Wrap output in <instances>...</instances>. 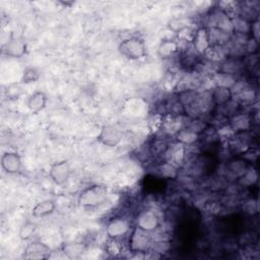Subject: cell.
<instances>
[{"label": "cell", "mask_w": 260, "mask_h": 260, "mask_svg": "<svg viewBox=\"0 0 260 260\" xmlns=\"http://www.w3.org/2000/svg\"><path fill=\"white\" fill-rule=\"evenodd\" d=\"M178 100L183 106L185 115L190 119H202L212 112L215 107L212 103L210 90L192 89L183 90L178 94Z\"/></svg>", "instance_id": "cell-1"}, {"label": "cell", "mask_w": 260, "mask_h": 260, "mask_svg": "<svg viewBox=\"0 0 260 260\" xmlns=\"http://www.w3.org/2000/svg\"><path fill=\"white\" fill-rule=\"evenodd\" d=\"M108 197L106 187L101 185H92L84 190L78 196V204L82 208H94L104 204Z\"/></svg>", "instance_id": "cell-2"}, {"label": "cell", "mask_w": 260, "mask_h": 260, "mask_svg": "<svg viewBox=\"0 0 260 260\" xmlns=\"http://www.w3.org/2000/svg\"><path fill=\"white\" fill-rule=\"evenodd\" d=\"M152 242L150 232H147L137 225L130 231L128 245L131 252L145 254L147 251H149Z\"/></svg>", "instance_id": "cell-3"}, {"label": "cell", "mask_w": 260, "mask_h": 260, "mask_svg": "<svg viewBox=\"0 0 260 260\" xmlns=\"http://www.w3.org/2000/svg\"><path fill=\"white\" fill-rule=\"evenodd\" d=\"M204 27H214L221 29L230 35H233V24H232V18L222 11L218 6L211 8L204 17Z\"/></svg>", "instance_id": "cell-4"}, {"label": "cell", "mask_w": 260, "mask_h": 260, "mask_svg": "<svg viewBox=\"0 0 260 260\" xmlns=\"http://www.w3.org/2000/svg\"><path fill=\"white\" fill-rule=\"evenodd\" d=\"M119 53L128 60H139L145 57L146 47L144 42L139 38H128L122 41L118 47Z\"/></svg>", "instance_id": "cell-5"}, {"label": "cell", "mask_w": 260, "mask_h": 260, "mask_svg": "<svg viewBox=\"0 0 260 260\" xmlns=\"http://www.w3.org/2000/svg\"><path fill=\"white\" fill-rule=\"evenodd\" d=\"M122 137L123 133L117 126L108 124L101 128L96 139L106 146L115 147L122 141Z\"/></svg>", "instance_id": "cell-6"}, {"label": "cell", "mask_w": 260, "mask_h": 260, "mask_svg": "<svg viewBox=\"0 0 260 260\" xmlns=\"http://www.w3.org/2000/svg\"><path fill=\"white\" fill-rule=\"evenodd\" d=\"M130 221L125 217L112 218L106 225V234L109 238L119 239L130 232Z\"/></svg>", "instance_id": "cell-7"}, {"label": "cell", "mask_w": 260, "mask_h": 260, "mask_svg": "<svg viewBox=\"0 0 260 260\" xmlns=\"http://www.w3.org/2000/svg\"><path fill=\"white\" fill-rule=\"evenodd\" d=\"M228 123L236 133L250 131L253 127V114L250 112H238L228 119Z\"/></svg>", "instance_id": "cell-8"}, {"label": "cell", "mask_w": 260, "mask_h": 260, "mask_svg": "<svg viewBox=\"0 0 260 260\" xmlns=\"http://www.w3.org/2000/svg\"><path fill=\"white\" fill-rule=\"evenodd\" d=\"M250 164H248L241 156L234 157L230 159L224 169V177L226 180H231L233 182H237V180L245 173V171L249 168Z\"/></svg>", "instance_id": "cell-9"}, {"label": "cell", "mask_w": 260, "mask_h": 260, "mask_svg": "<svg viewBox=\"0 0 260 260\" xmlns=\"http://www.w3.org/2000/svg\"><path fill=\"white\" fill-rule=\"evenodd\" d=\"M71 174V169L68 160H60L51 166L49 176L56 185H64Z\"/></svg>", "instance_id": "cell-10"}, {"label": "cell", "mask_w": 260, "mask_h": 260, "mask_svg": "<svg viewBox=\"0 0 260 260\" xmlns=\"http://www.w3.org/2000/svg\"><path fill=\"white\" fill-rule=\"evenodd\" d=\"M160 223L159 216L153 209L142 210L136 217V225L150 233L153 232Z\"/></svg>", "instance_id": "cell-11"}, {"label": "cell", "mask_w": 260, "mask_h": 260, "mask_svg": "<svg viewBox=\"0 0 260 260\" xmlns=\"http://www.w3.org/2000/svg\"><path fill=\"white\" fill-rule=\"evenodd\" d=\"M51 249L43 242L35 241L29 243L24 249V258L28 260H41L50 257Z\"/></svg>", "instance_id": "cell-12"}, {"label": "cell", "mask_w": 260, "mask_h": 260, "mask_svg": "<svg viewBox=\"0 0 260 260\" xmlns=\"http://www.w3.org/2000/svg\"><path fill=\"white\" fill-rule=\"evenodd\" d=\"M0 164L3 171H5V173L10 175L19 173L22 168V161H21L20 155L16 152H11V151L5 152L2 154Z\"/></svg>", "instance_id": "cell-13"}, {"label": "cell", "mask_w": 260, "mask_h": 260, "mask_svg": "<svg viewBox=\"0 0 260 260\" xmlns=\"http://www.w3.org/2000/svg\"><path fill=\"white\" fill-rule=\"evenodd\" d=\"M244 71L243 58L226 57L217 64V72L231 74L234 76L239 75Z\"/></svg>", "instance_id": "cell-14"}, {"label": "cell", "mask_w": 260, "mask_h": 260, "mask_svg": "<svg viewBox=\"0 0 260 260\" xmlns=\"http://www.w3.org/2000/svg\"><path fill=\"white\" fill-rule=\"evenodd\" d=\"M191 45L199 55L203 56V54L206 52V50L210 47L208 30L206 27L200 26L195 30Z\"/></svg>", "instance_id": "cell-15"}, {"label": "cell", "mask_w": 260, "mask_h": 260, "mask_svg": "<svg viewBox=\"0 0 260 260\" xmlns=\"http://www.w3.org/2000/svg\"><path fill=\"white\" fill-rule=\"evenodd\" d=\"M153 171L154 175L159 179H177L179 177V168L168 160L156 165Z\"/></svg>", "instance_id": "cell-16"}, {"label": "cell", "mask_w": 260, "mask_h": 260, "mask_svg": "<svg viewBox=\"0 0 260 260\" xmlns=\"http://www.w3.org/2000/svg\"><path fill=\"white\" fill-rule=\"evenodd\" d=\"M4 50L8 56H11L14 58H20L25 54L26 45L22 39L11 37L6 43Z\"/></svg>", "instance_id": "cell-17"}, {"label": "cell", "mask_w": 260, "mask_h": 260, "mask_svg": "<svg viewBox=\"0 0 260 260\" xmlns=\"http://www.w3.org/2000/svg\"><path fill=\"white\" fill-rule=\"evenodd\" d=\"M180 51V43L175 40H164L157 48V55L160 59L167 60L174 57Z\"/></svg>", "instance_id": "cell-18"}, {"label": "cell", "mask_w": 260, "mask_h": 260, "mask_svg": "<svg viewBox=\"0 0 260 260\" xmlns=\"http://www.w3.org/2000/svg\"><path fill=\"white\" fill-rule=\"evenodd\" d=\"M47 105V95L43 91H36L29 95L26 102V106L28 110L34 113H40L45 109Z\"/></svg>", "instance_id": "cell-19"}, {"label": "cell", "mask_w": 260, "mask_h": 260, "mask_svg": "<svg viewBox=\"0 0 260 260\" xmlns=\"http://www.w3.org/2000/svg\"><path fill=\"white\" fill-rule=\"evenodd\" d=\"M175 140L176 142H179L185 146L193 145L197 143V141L200 138V135L189 129L188 127H184L181 130H179L175 135Z\"/></svg>", "instance_id": "cell-20"}, {"label": "cell", "mask_w": 260, "mask_h": 260, "mask_svg": "<svg viewBox=\"0 0 260 260\" xmlns=\"http://www.w3.org/2000/svg\"><path fill=\"white\" fill-rule=\"evenodd\" d=\"M212 103L215 107H219L228 103L233 99L232 92L230 88L226 87H220V86H214L210 90Z\"/></svg>", "instance_id": "cell-21"}, {"label": "cell", "mask_w": 260, "mask_h": 260, "mask_svg": "<svg viewBox=\"0 0 260 260\" xmlns=\"http://www.w3.org/2000/svg\"><path fill=\"white\" fill-rule=\"evenodd\" d=\"M207 30H208V38H209L210 46H220V47H222V46H225L231 40L232 35L225 32L221 29L214 28V27H209V28H207Z\"/></svg>", "instance_id": "cell-22"}, {"label": "cell", "mask_w": 260, "mask_h": 260, "mask_svg": "<svg viewBox=\"0 0 260 260\" xmlns=\"http://www.w3.org/2000/svg\"><path fill=\"white\" fill-rule=\"evenodd\" d=\"M56 208V204L52 199H46L39 202L31 210V214L34 217H44L50 215L54 212Z\"/></svg>", "instance_id": "cell-23"}, {"label": "cell", "mask_w": 260, "mask_h": 260, "mask_svg": "<svg viewBox=\"0 0 260 260\" xmlns=\"http://www.w3.org/2000/svg\"><path fill=\"white\" fill-rule=\"evenodd\" d=\"M210 80L212 81L214 86H220V87H226L232 88L233 85L238 80L237 76L222 73V72H215L213 75L210 76Z\"/></svg>", "instance_id": "cell-24"}, {"label": "cell", "mask_w": 260, "mask_h": 260, "mask_svg": "<svg viewBox=\"0 0 260 260\" xmlns=\"http://www.w3.org/2000/svg\"><path fill=\"white\" fill-rule=\"evenodd\" d=\"M86 251V246L78 242L65 243L62 246V253L69 259L79 257Z\"/></svg>", "instance_id": "cell-25"}, {"label": "cell", "mask_w": 260, "mask_h": 260, "mask_svg": "<svg viewBox=\"0 0 260 260\" xmlns=\"http://www.w3.org/2000/svg\"><path fill=\"white\" fill-rule=\"evenodd\" d=\"M203 58H205L208 61L214 62V63H219L221 62L223 59H225L228 57L226 55V51L224 46L220 47V46H210L206 52L203 54L202 56Z\"/></svg>", "instance_id": "cell-26"}, {"label": "cell", "mask_w": 260, "mask_h": 260, "mask_svg": "<svg viewBox=\"0 0 260 260\" xmlns=\"http://www.w3.org/2000/svg\"><path fill=\"white\" fill-rule=\"evenodd\" d=\"M258 181V172L256 168H254L252 165L249 166V168L245 171V173L237 180V183L241 187H252L254 186Z\"/></svg>", "instance_id": "cell-27"}, {"label": "cell", "mask_w": 260, "mask_h": 260, "mask_svg": "<svg viewBox=\"0 0 260 260\" xmlns=\"http://www.w3.org/2000/svg\"><path fill=\"white\" fill-rule=\"evenodd\" d=\"M232 24H233V34H244L250 35V26L251 22L242 18L241 16L237 15L232 17Z\"/></svg>", "instance_id": "cell-28"}, {"label": "cell", "mask_w": 260, "mask_h": 260, "mask_svg": "<svg viewBox=\"0 0 260 260\" xmlns=\"http://www.w3.org/2000/svg\"><path fill=\"white\" fill-rule=\"evenodd\" d=\"M192 23H193V20L190 17H177V18H174L173 20L170 21L169 27L173 31L178 32L183 28L191 27Z\"/></svg>", "instance_id": "cell-29"}, {"label": "cell", "mask_w": 260, "mask_h": 260, "mask_svg": "<svg viewBox=\"0 0 260 260\" xmlns=\"http://www.w3.org/2000/svg\"><path fill=\"white\" fill-rule=\"evenodd\" d=\"M169 144L165 141V139H155L153 140L151 146H150V152L152 155L154 156H157V155H160L162 157L165 151L167 150Z\"/></svg>", "instance_id": "cell-30"}, {"label": "cell", "mask_w": 260, "mask_h": 260, "mask_svg": "<svg viewBox=\"0 0 260 260\" xmlns=\"http://www.w3.org/2000/svg\"><path fill=\"white\" fill-rule=\"evenodd\" d=\"M40 78V72L35 67H26L23 70L21 81L23 83H31L37 81Z\"/></svg>", "instance_id": "cell-31"}, {"label": "cell", "mask_w": 260, "mask_h": 260, "mask_svg": "<svg viewBox=\"0 0 260 260\" xmlns=\"http://www.w3.org/2000/svg\"><path fill=\"white\" fill-rule=\"evenodd\" d=\"M36 231V224L30 222V221H27L25 222L19 230V233H18V236L20 238V240L22 241H27L31 238V236L34 235Z\"/></svg>", "instance_id": "cell-32"}, {"label": "cell", "mask_w": 260, "mask_h": 260, "mask_svg": "<svg viewBox=\"0 0 260 260\" xmlns=\"http://www.w3.org/2000/svg\"><path fill=\"white\" fill-rule=\"evenodd\" d=\"M245 53L246 55H253L258 53L259 49V41L253 39L252 37H249L248 41L245 44Z\"/></svg>", "instance_id": "cell-33"}, {"label": "cell", "mask_w": 260, "mask_h": 260, "mask_svg": "<svg viewBox=\"0 0 260 260\" xmlns=\"http://www.w3.org/2000/svg\"><path fill=\"white\" fill-rule=\"evenodd\" d=\"M108 252L109 253H113V254H116V253H120L121 252V245L119 244L118 242V239H112L110 238V241L108 243Z\"/></svg>", "instance_id": "cell-34"}, {"label": "cell", "mask_w": 260, "mask_h": 260, "mask_svg": "<svg viewBox=\"0 0 260 260\" xmlns=\"http://www.w3.org/2000/svg\"><path fill=\"white\" fill-rule=\"evenodd\" d=\"M259 23H260L259 19H256L251 22V26H250V37H252L257 41H259V37H260Z\"/></svg>", "instance_id": "cell-35"}]
</instances>
